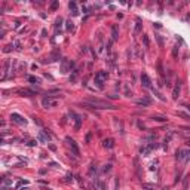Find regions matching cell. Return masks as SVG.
Returning a JSON list of instances; mask_svg holds the SVG:
<instances>
[{"label":"cell","mask_w":190,"mask_h":190,"mask_svg":"<svg viewBox=\"0 0 190 190\" xmlns=\"http://www.w3.org/2000/svg\"><path fill=\"white\" fill-rule=\"evenodd\" d=\"M62 73H67V62L62 61Z\"/></svg>","instance_id":"ffe728a7"},{"label":"cell","mask_w":190,"mask_h":190,"mask_svg":"<svg viewBox=\"0 0 190 190\" xmlns=\"http://www.w3.org/2000/svg\"><path fill=\"white\" fill-rule=\"evenodd\" d=\"M140 30H141V24L138 22V24H137V27H135V33H138Z\"/></svg>","instance_id":"44dd1931"},{"label":"cell","mask_w":190,"mask_h":190,"mask_svg":"<svg viewBox=\"0 0 190 190\" xmlns=\"http://www.w3.org/2000/svg\"><path fill=\"white\" fill-rule=\"evenodd\" d=\"M70 9L73 10V15L76 16V15H79V12H77V9H76V3H74V2H70Z\"/></svg>","instance_id":"9a60e30c"},{"label":"cell","mask_w":190,"mask_h":190,"mask_svg":"<svg viewBox=\"0 0 190 190\" xmlns=\"http://www.w3.org/2000/svg\"><path fill=\"white\" fill-rule=\"evenodd\" d=\"M154 120H158V122H163V120H166V117H159V116H156V117H153Z\"/></svg>","instance_id":"d6986e66"},{"label":"cell","mask_w":190,"mask_h":190,"mask_svg":"<svg viewBox=\"0 0 190 190\" xmlns=\"http://www.w3.org/2000/svg\"><path fill=\"white\" fill-rule=\"evenodd\" d=\"M22 184H28V181H19V183H18V184H16V186L19 187V186H22Z\"/></svg>","instance_id":"603a6c76"},{"label":"cell","mask_w":190,"mask_h":190,"mask_svg":"<svg viewBox=\"0 0 190 190\" xmlns=\"http://www.w3.org/2000/svg\"><path fill=\"white\" fill-rule=\"evenodd\" d=\"M36 141H28V146H36Z\"/></svg>","instance_id":"d4e9b609"},{"label":"cell","mask_w":190,"mask_h":190,"mask_svg":"<svg viewBox=\"0 0 190 190\" xmlns=\"http://www.w3.org/2000/svg\"><path fill=\"white\" fill-rule=\"evenodd\" d=\"M144 43H146V46H149V39H147V36H144Z\"/></svg>","instance_id":"cb8c5ba5"},{"label":"cell","mask_w":190,"mask_h":190,"mask_svg":"<svg viewBox=\"0 0 190 190\" xmlns=\"http://www.w3.org/2000/svg\"><path fill=\"white\" fill-rule=\"evenodd\" d=\"M67 143H68V146L71 147V150H73V154H74L76 158H79V156H80V152H79V149H77V146H76V141H74V140H71V138H67Z\"/></svg>","instance_id":"277c9868"},{"label":"cell","mask_w":190,"mask_h":190,"mask_svg":"<svg viewBox=\"0 0 190 190\" xmlns=\"http://www.w3.org/2000/svg\"><path fill=\"white\" fill-rule=\"evenodd\" d=\"M112 40H117V27L113 25V28H112Z\"/></svg>","instance_id":"5bb4252c"},{"label":"cell","mask_w":190,"mask_h":190,"mask_svg":"<svg viewBox=\"0 0 190 190\" xmlns=\"http://www.w3.org/2000/svg\"><path fill=\"white\" fill-rule=\"evenodd\" d=\"M156 147H158V144H156V143H150L149 146L141 147V149H140V153H141V154H149L150 152H152L153 149H156Z\"/></svg>","instance_id":"5b68a950"},{"label":"cell","mask_w":190,"mask_h":190,"mask_svg":"<svg viewBox=\"0 0 190 190\" xmlns=\"http://www.w3.org/2000/svg\"><path fill=\"white\" fill-rule=\"evenodd\" d=\"M107 71H98L97 74H95V83H97V86L100 88V89H103L104 88V82L107 80Z\"/></svg>","instance_id":"7a4b0ae2"},{"label":"cell","mask_w":190,"mask_h":190,"mask_svg":"<svg viewBox=\"0 0 190 190\" xmlns=\"http://www.w3.org/2000/svg\"><path fill=\"white\" fill-rule=\"evenodd\" d=\"M177 159L178 160H184L186 159V152L184 150H177Z\"/></svg>","instance_id":"4fadbf2b"},{"label":"cell","mask_w":190,"mask_h":190,"mask_svg":"<svg viewBox=\"0 0 190 190\" xmlns=\"http://www.w3.org/2000/svg\"><path fill=\"white\" fill-rule=\"evenodd\" d=\"M83 106L91 107V108H110V110L116 108L113 104L107 103V101H101V100H98V98H89L88 101H83Z\"/></svg>","instance_id":"6da1fadb"},{"label":"cell","mask_w":190,"mask_h":190,"mask_svg":"<svg viewBox=\"0 0 190 190\" xmlns=\"http://www.w3.org/2000/svg\"><path fill=\"white\" fill-rule=\"evenodd\" d=\"M141 83L144 88H152V80L147 74H141Z\"/></svg>","instance_id":"ba28073f"},{"label":"cell","mask_w":190,"mask_h":190,"mask_svg":"<svg viewBox=\"0 0 190 190\" xmlns=\"http://www.w3.org/2000/svg\"><path fill=\"white\" fill-rule=\"evenodd\" d=\"M184 190H187V187H184Z\"/></svg>","instance_id":"484cf974"},{"label":"cell","mask_w":190,"mask_h":190,"mask_svg":"<svg viewBox=\"0 0 190 190\" xmlns=\"http://www.w3.org/2000/svg\"><path fill=\"white\" fill-rule=\"evenodd\" d=\"M37 140H39V141H42V143H49V141H51V137H49L45 131H40V132H39V135H37Z\"/></svg>","instance_id":"8992f818"},{"label":"cell","mask_w":190,"mask_h":190,"mask_svg":"<svg viewBox=\"0 0 190 190\" xmlns=\"http://www.w3.org/2000/svg\"><path fill=\"white\" fill-rule=\"evenodd\" d=\"M10 119H12V122H15V123H18V125H25V119L22 117V116H19L18 113H12L10 114Z\"/></svg>","instance_id":"3957f363"},{"label":"cell","mask_w":190,"mask_h":190,"mask_svg":"<svg viewBox=\"0 0 190 190\" xmlns=\"http://www.w3.org/2000/svg\"><path fill=\"white\" fill-rule=\"evenodd\" d=\"M187 108H189V110H190V106H189V107H187Z\"/></svg>","instance_id":"4316f807"},{"label":"cell","mask_w":190,"mask_h":190,"mask_svg":"<svg viewBox=\"0 0 190 190\" xmlns=\"http://www.w3.org/2000/svg\"><path fill=\"white\" fill-rule=\"evenodd\" d=\"M73 28V22L71 21H67V30H71Z\"/></svg>","instance_id":"ac0fdd59"},{"label":"cell","mask_w":190,"mask_h":190,"mask_svg":"<svg viewBox=\"0 0 190 190\" xmlns=\"http://www.w3.org/2000/svg\"><path fill=\"white\" fill-rule=\"evenodd\" d=\"M113 146H114V141L112 138L104 140V147H106V149H113Z\"/></svg>","instance_id":"7c38bea8"},{"label":"cell","mask_w":190,"mask_h":190,"mask_svg":"<svg viewBox=\"0 0 190 190\" xmlns=\"http://www.w3.org/2000/svg\"><path fill=\"white\" fill-rule=\"evenodd\" d=\"M186 160H190V150L186 152Z\"/></svg>","instance_id":"7402d4cb"},{"label":"cell","mask_w":190,"mask_h":190,"mask_svg":"<svg viewBox=\"0 0 190 190\" xmlns=\"http://www.w3.org/2000/svg\"><path fill=\"white\" fill-rule=\"evenodd\" d=\"M150 103H152V101H150L149 98H141V100H137V104H138V106H150Z\"/></svg>","instance_id":"8fae6325"},{"label":"cell","mask_w":190,"mask_h":190,"mask_svg":"<svg viewBox=\"0 0 190 190\" xmlns=\"http://www.w3.org/2000/svg\"><path fill=\"white\" fill-rule=\"evenodd\" d=\"M143 189H146V190H156V187L152 186V184H143Z\"/></svg>","instance_id":"2e32d148"},{"label":"cell","mask_w":190,"mask_h":190,"mask_svg":"<svg viewBox=\"0 0 190 190\" xmlns=\"http://www.w3.org/2000/svg\"><path fill=\"white\" fill-rule=\"evenodd\" d=\"M42 104H43V107H55L57 106V100H51V98H43V101H42Z\"/></svg>","instance_id":"52a82bcc"},{"label":"cell","mask_w":190,"mask_h":190,"mask_svg":"<svg viewBox=\"0 0 190 190\" xmlns=\"http://www.w3.org/2000/svg\"><path fill=\"white\" fill-rule=\"evenodd\" d=\"M28 80H30V82H33V83H39V82H40V80H39L37 77H34V76H30V77H28Z\"/></svg>","instance_id":"e0dca14e"},{"label":"cell","mask_w":190,"mask_h":190,"mask_svg":"<svg viewBox=\"0 0 190 190\" xmlns=\"http://www.w3.org/2000/svg\"><path fill=\"white\" fill-rule=\"evenodd\" d=\"M73 116H74V129L79 131L80 129V125H82V117L77 116V114H73Z\"/></svg>","instance_id":"9c48e42d"},{"label":"cell","mask_w":190,"mask_h":190,"mask_svg":"<svg viewBox=\"0 0 190 190\" xmlns=\"http://www.w3.org/2000/svg\"><path fill=\"white\" fill-rule=\"evenodd\" d=\"M180 88H181V83H180V80L177 82V85H175V88H174V94H172V97L177 100L178 98V94H180Z\"/></svg>","instance_id":"30bf717a"}]
</instances>
